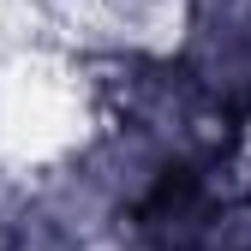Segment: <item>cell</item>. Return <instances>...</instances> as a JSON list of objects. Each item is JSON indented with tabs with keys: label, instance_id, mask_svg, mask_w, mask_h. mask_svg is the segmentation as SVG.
I'll list each match as a JSON object with an SVG mask.
<instances>
[{
	"label": "cell",
	"instance_id": "cell-1",
	"mask_svg": "<svg viewBox=\"0 0 251 251\" xmlns=\"http://www.w3.org/2000/svg\"><path fill=\"white\" fill-rule=\"evenodd\" d=\"M96 72V102L102 120H126L144 138H155L179 168H227L245 138V120L209 96L203 78L179 54H138V60H108Z\"/></svg>",
	"mask_w": 251,
	"mask_h": 251
},
{
	"label": "cell",
	"instance_id": "cell-2",
	"mask_svg": "<svg viewBox=\"0 0 251 251\" xmlns=\"http://www.w3.org/2000/svg\"><path fill=\"white\" fill-rule=\"evenodd\" d=\"M96 120H102V102L90 66L66 54L0 60V155L12 168L36 174L42 162L78 150Z\"/></svg>",
	"mask_w": 251,
	"mask_h": 251
},
{
	"label": "cell",
	"instance_id": "cell-3",
	"mask_svg": "<svg viewBox=\"0 0 251 251\" xmlns=\"http://www.w3.org/2000/svg\"><path fill=\"white\" fill-rule=\"evenodd\" d=\"M179 60L251 126V0H198Z\"/></svg>",
	"mask_w": 251,
	"mask_h": 251
},
{
	"label": "cell",
	"instance_id": "cell-4",
	"mask_svg": "<svg viewBox=\"0 0 251 251\" xmlns=\"http://www.w3.org/2000/svg\"><path fill=\"white\" fill-rule=\"evenodd\" d=\"M78 162L96 174V185L120 203V215H132L155 185L179 168L155 138H144L138 126H126V120H96L84 132V144H78Z\"/></svg>",
	"mask_w": 251,
	"mask_h": 251
},
{
	"label": "cell",
	"instance_id": "cell-5",
	"mask_svg": "<svg viewBox=\"0 0 251 251\" xmlns=\"http://www.w3.org/2000/svg\"><path fill=\"white\" fill-rule=\"evenodd\" d=\"M54 54V0H0V60Z\"/></svg>",
	"mask_w": 251,
	"mask_h": 251
},
{
	"label": "cell",
	"instance_id": "cell-6",
	"mask_svg": "<svg viewBox=\"0 0 251 251\" xmlns=\"http://www.w3.org/2000/svg\"><path fill=\"white\" fill-rule=\"evenodd\" d=\"M198 251H251V185L245 179H233L227 192L215 198Z\"/></svg>",
	"mask_w": 251,
	"mask_h": 251
},
{
	"label": "cell",
	"instance_id": "cell-7",
	"mask_svg": "<svg viewBox=\"0 0 251 251\" xmlns=\"http://www.w3.org/2000/svg\"><path fill=\"white\" fill-rule=\"evenodd\" d=\"M0 251H90V239H78V233H66V227H54V222H42V215L30 209L24 227L0 245Z\"/></svg>",
	"mask_w": 251,
	"mask_h": 251
}]
</instances>
